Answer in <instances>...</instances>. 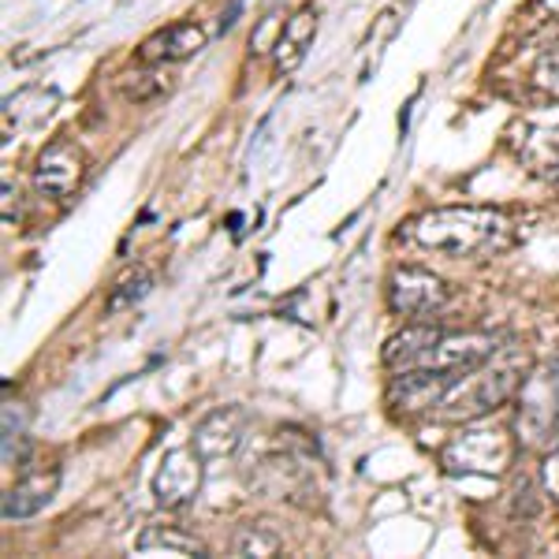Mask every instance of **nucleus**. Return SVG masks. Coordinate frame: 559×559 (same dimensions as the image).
<instances>
[{
	"instance_id": "obj_1",
	"label": "nucleus",
	"mask_w": 559,
	"mask_h": 559,
	"mask_svg": "<svg viewBox=\"0 0 559 559\" xmlns=\"http://www.w3.org/2000/svg\"><path fill=\"white\" fill-rule=\"evenodd\" d=\"M530 377V350L519 344H500L485 362L459 373L444 392L440 407L432 411L437 421H477L485 414L500 411L508 400H515L519 388Z\"/></svg>"
},
{
	"instance_id": "obj_2",
	"label": "nucleus",
	"mask_w": 559,
	"mask_h": 559,
	"mask_svg": "<svg viewBox=\"0 0 559 559\" xmlns=\"http://www.w3.org/2000/svg\"><path fill=\"white\" fill-rule=\"evenodd\" d=\"M503 340L496 332H444L432 324H411L384 344V366L392 373L403 369H432V373H466L485 362Z\"/></svg>"
},
{
	"instance_id": "obj_3",
	"label": "nucleus",
	"mask_w": 559,
	"mask_h": 559,
	"mask_svg": "<svg viewBox=\"0 0 559 559\" xmlns=\"http://www.w3.org/2000/svg\"><path fill=\"white\" fill-rule=\"evenodd\" d=\"M411 236L418 247L437 250V254L466 258L477 254V250L503 247L511 236V221L496 210H474V205H463V210H432L411 224Z\"/></svg>"
},
{
	"instance_id": "obj_4",
	"label": "nucleus",
	"mask_w": 559,
	"mask_h": 559,
	"mask_svg": "<svg viewBox=\"0 0 559 559\" xmlns=\"http://www.w3.org/2000/svg\"><path fill=\"white\" fill-rule=\"evenodd\" d=\"M440 463L448 466V474L500 477L515 463V437H508V429H500V426L463 429L459 437H452L444 444Z\"/></svg>"
},
{
	"instance_id": "obj_5",
	"label": "nucleus",
	"mask_w": 559,
	"mask_h": 559,
	"mask_svg": "<svg viewBox=\"0 0 559 559\" xmlns=\"http://www.w3.org/2000/svg\"><path fill=\"white\" fill-rule=\"evenodd\" d=\"M515 429L526 448H545L559 437V358L530 369L526 384L519 388Z\"/></svg>"
},
{
	"instance_id": "obj_6",
	"label": "nucleus",
	"mask_w": 559,
	"mask_h": 559,
	"mask_svg": "<svg viewBox=\"0 0 559 559\" xmlns=\"http://www.w3.org/2000/svg\"><path fill=\"white\" fill-rule=\"evenodd\" d=\"M388 306L403 318H432L448 306V287L426 269H395L388 276Z\"/></svg>"
},
{
	"instance_id": "obj_7",
	"label": "nucleus",
	"mask_w": 559,
	"mask_h": 559,
	"mask_svg": "<svg viewBox=\"0 0 559 559\" xmlns=\"http://www.w3.org/2000/svg\"><path fill=\"white\" fill-rule=\"evenodd\" d=\"M202 463L205 459L191 448H176V452L165 455L157 477H153V492H157V503L165 511H179L187 503L198 500L202 492Z\"/></svg>"
},
{
	"instance_id": "obj_8",
	"label": "nucleus",
	"mask_w": 559,
	"mask_h": 559,
	"mask_svg": "<svg viewBox=\"0 0 559 559\" xmlns=\"http://www.w3.org/2000/svg\"><path fill=\"white\" fill-rule=\"evenodd\" d=\"M247 411L242 407H216L205 414L194 426V452L205 459V463H216V459H231L247 440Z\"/></svg>"
},
{
	"instance_id": "obj_9",
	"label": "nucleus",
	"mask_w": 559,
	"mask_h": 559,
	"mask_svg": "<svg viewBox=\"0 0 559 559\" xmlns=\"http://www.w3.org/2000/svg\"><path fill=\"white\" fill-rule=\"evenodd\" d=\"M459 373H432V369H403L388 384V403L400 414H432L444 400Z\"/></svg>"
},
{
	"instance_id": "obj_10",
	"label": "nucleus",
	"mask_w": 559,
	"mask_h": 559,
	"mask_svg": "<svg viewBox=\"0 0 559 559\" xmlns=\"http://www.w3.org/2000/svg\"><path fill=\"white\" fill-rule=\"evenodd\" d=\"M86 176V160L71 142H52L49 150H41L38 168H34V187L45 198H68L79 191Z\"/></svg>"
},
{
	"instance_id": "obj_11",
	"label": "nucleus",
	"mask_w": 559,
	"mask_h": 559,
	"mask_svg": "<svg viewBox=\"0 0 559 559\" xmlns=\"http://www.w3.org/2000/svg\"><path fill=\"white\" fill-rule=\"evenodd\" d=\"M205 49V31L198 23H173L165 31L150 34L139 45L142 64H179V60H191Z\"/></svg>"
},
{
	"instance_id": "obj_12",
	"label": "nucleus",
	"mask_w": 559,
	"mask_h": 559,
	"mask_svg": "<svg viewBox=\"0 0 559 559\" xmlns=\"http://www.w3.org/2000/svg\"><path fill=\"white\" fill-rule=\"evenodd\" d=\"M60 489V471L49 466V471H31L23 474L12 489L4 492V519L20 522V519H34L38 511H45L52 503V496Z\"/></svg>"
},
{
	"instance_id": "obj_13",
	"label": "nucleus",
	"mask_w": 559,
	"mask_h": 559,
	"mask_svg": "<svg viewBox=\"0 0 559 559\" xmlns=\"http://www.w3.org/2000/svg\"><path fill=\"white\" fill-rule=\"evenodd\" d=\"M313 34H318V15L313 8H299L292 20L284 23V34H280V45H276V68L280 71H292L302 64L306 49H310Z\"/></svg>"
},
{
	"instance_id": "obj_14",
	"label": "nucleus",
	"mask_w": 559,
	"mask_h": 559,
	"mask_svg": "<svg viewBox=\"0 0 559 559\" xmlns=\"http://www.w3.org/2000/svg\"><path fill=\"white\" fill-rule=\"evenodd\" d=\"M173 90V79H168L165 64H146V68H134L131 75H123L120 83V94L128 97L134 105H150L157 102L160 94H168Z\"/></svg>"
},
{
	"instance_id": "obj_15",
	"label": "nucleus",
	"mask_w": 559,
	"mask_h": 559,
	"mask_svg": "<svg viewBox=\"0 0 559 559\" xmlns=\"http://www.w3.org/2000/svg\"><path fill=\"white\" fill-rule=\"evenodd\" d=\"M134 548H139L142 556H153V552H165V556H205L198 540L183 537L173 526H150L146 534L139 537V545H134Z\"/></svg>"
},
{
	"instance_id": "obj_16",
	"label": "nucleus",
	"mask_w": 559,
	"mask_h": 559,
	"mask_svg": "<svg viewBox=\"0 0 559 559\" xmlns=\"http://www.w3.org/2000/svg\"><path fill=\"white\" fill-rule=\"evenodd\" d=\"M284 548V537L269 522H250L231 540V556H276Z\"/></svg>"
},
{
	"instance_id": "obj_17",
	"label": "nucleus",
	"mask_w": 559,
	"mask_h": 559,
	"mask_svg": "<svg viewBox=\"0 0 559 559\" xmlns=\"http://www.w3.org/2000/svg\"><path fill=\"white\" fill-rule=\"evenodd\" d=\"M150 287H153V276L146 273V269H131V273L116 280V287H112V292H108L105 310H108V313H116V310H128V306H134V302H142V299H146V295H150Z\"/></svg>"
},
{
	"instance_id": "obj_18",
	"label": "nucleus",
	"mask_w": 559,
	"mask_h": 559,
	"mask_svg": "<svg viewBox=\"0 0 559 559\" xmlns=\"http://www.w3.org/2000/svg\"><path fill=\"white\" fill-rule=\"evenodd\" d=\"M540 485H545V492L559 503V444L545 455V463H540Z\"/></svg>"
},
{
	"instance_id": "obj_19",
	"label": "nucleus",
	"mask_w": 559,
	"mask_h": 559,
	"mask_svg": "<svg viewBox=\"0 0 559 559\" xmlns=\"http://www.w3.org/2000/svg\"><path fill=\"white\" fill-rule=\"evenodd\" d=\"M4 437H26V407L23 403H4Z\"/></svg>"
},
{
	"instance_id": "obj_20",
	"label": "nucleus",
	"mask_w": 559,
	"mask_h": 559,
	"mask_svg": "<svg viewBox=\"0 0 559 559\" xmlns=\"http://www.w3.org/2000/svg\"><path fill=\"white\" fill-rule=\"evenodd\" d=\"M537 79H540V83H552V86H559V49H552V52H545V57H540V64H537Z\"/></svg>"
},
{
	"instance_id": "obj_21",
	"label": "nucleus",
	"mask_w": 559,
	"mask_h": 559,
	"mask_svg": "<svg viewBox=\"0 0 559 559\" xmlns=\"http://www.w3.org/2000/svg\"><path fill=\"white\" fill-rule=\"evenodd\" d=\"M4 221H8V224L20 221V191L12 187V179L4 183Z\"/></svg>"
}]
</instances>
